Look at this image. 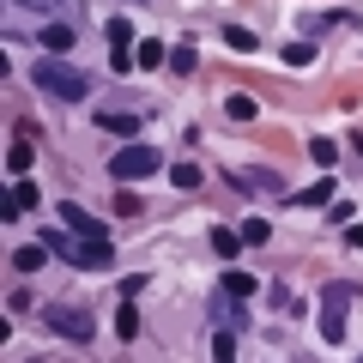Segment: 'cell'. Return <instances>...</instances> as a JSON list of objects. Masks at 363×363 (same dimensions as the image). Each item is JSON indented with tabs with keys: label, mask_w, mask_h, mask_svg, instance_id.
<instances>
[{
	"label": "cell",
	"mask_w": 363,
	"mask_h": 363,
	"mask_svg": "<svg viewBox=\"0 0 363 363\" xmlns=\"http://www.w3.org/2000/svg\"><path fill=\"white\" fill-rule=\"evenodd\" d=\"M212 248H218L224 260H230V255H242V230H230V224H218V230H212Z\"/></svg>",
	"instance_id": "5bb4252c"
},
{
	"label": "cell",
	"mask_w": 363,
	"mask_h": 363,
	"mask_svg": "<svg viewBox=\"0 0 363 363\" xmlns=\"http://www.w3.org/2000/svg\"><path fill=\"white\" fill-rule=\"evenodd\" d=\"M169 67H176V73H182V79L194 73V67H200V55H194V43H182V49H176V55H169Z\"/></svg>",
	"instance_id": "44dd1931"
},
{
	"label": "cell",
	"mask_w": 363,
	"mask_h": 363,
	"mask_svg": "<svg viewBox=\"0 0 363 363\" xmlns=\"http://www.w3.org/2000/svg\"><path fill=\"white\" fill-rule=\"evenodd\" d=\"M37 242L49 248V255H67V260H73V248H79V236H67V230H43Z\"/></svg>",
	"instance_id": "9a60e30c"
},
{
	"label": "cell",
	"mask_w": 363,
	"mask_h": 363,
	"mask_svg": "<svg viewBox=\"0 0 363 363\" xmlns=\"http://www.w3.org/2000/svg\"><path fill=\"white\" fill-rule=\"evenodd\" d=\"M37 43H43L49 55H67V49H73V25H61V18H49V25L37 30Z\"/></svg>",
	"instance_id": "ba28073f"
},
{
	"label": "cell",
	"mask_w": 363,
	"mask_h": 363,
	"mask_svg": "<svg viewBox=\"0 0 363 363\" xmlns=\"http://www.w3.org/2000/svg\"><path fill=\"white\" fill-rule=\"evenodd\" d=\"M116 333L128 339V345H133V339H140V309H133V297H121V315H116Z\"/></svg>",
	"instance_id": "7c38bea8"
},
{
	"label": "cell",
	"mask_w": 363,
	"mask_h": 363,
	"mask_svg": "<svg viewBox=\"0 0 363 363\" xmlns=\"http://www.w3.org/2000/svg\"><path fill=\"white\" fill-rule=\"evenodd\" d=\"M297 206H333V176L327 182H315V188H303V194H291Z\"/></svg>",
	"instance_id": "4fadbf2b"
},
{
	"label": "cell",
	"mask_w": 363,
	"mask_h": 363,
	"mask_svg": "<svg viewBox=\"0 0 363 363\" xmlns=\"http://www.w3.org/2000/svg\"><path fill=\"white\" fill-rule=\"evenodd\" d=\"M224 116H230V121H255V116H260V104L248 97V91H230V97H224Z\"/></svg>",
	"instance_id": "30bf717a"
},
{
	"label": "cell",
	"mask_w": 363,
	"mask_h": 363,
	"mask_svg": "<svg viewBox=\"0 0 363 363\" xmlns=\"http://www.w3.org/2000/svg\"><path fill=\"white\" fill-rule=\"evenodd\" d=\"M73 267H79V272H109V267H116V248H109L104 236H79Z\"/></svg>",
	"instance_id": "5b68a950"
},
{
	"label": "cell",
	"mask_w": 363,
	"mask_h": 363,
	"mask_svg": "<svg viewBox=\"0 0 363 363\" xmlns=\"http://www.w3.org/2000/svg\"><path fill=\"white\" fill-rule=\"evenodd\" d=\"M236 188H255V194H285V176L279 169H230Z\"/></svg>",
	"instance_id": "8992f818"
},
{
	"label": "cell",
	"mask_w": 363,
	"mask_h": 363,
	"mask_svg": "<svg viewBox=\"0 0 363 363\" xmlns=\"http://www.w3.org/2000/svg\"><path fill=\"white\" fill-rule=\"evenodd\" d=\"M97 128H104V133H133V128H140V116H128V109H104Z\"/></svg>",
	"instance_id": "8fae6325"
},
{
	"label": "cell",
	"mask_w": 363,
	"mask_h": 363,
	"mask_svg": "<svg viewBox=\"0 0 363 363\" xmlns=\"http://www.w3.org/2000/svg\"><path fill=\"white\" fill-rule=\"evenodd\" d=\"M61 224H67L73 236H104V218H97V212H85V206H73V200L61 206Z\"/></svg>",
	"instance_id": "52a82bcc"
},
{
	"label": "cell",
	"mask_w": 363,
	"mask_h": 363,
	"mask_svg": "<svg viewBox=\"0 0 363 363\" xmlns=\"http://www.w3.org/2000/svg\"><path fill=\"white\" fill-rule=\"evenodd\" d=\"M333 25H339V13H303V37L309 43L321 37V30H333Z\"/></svg>",
	"instance_id": "e0dca14e"
},
{
	"label": "cell",
	"mask_w": 363,
	"mask_h": 363,
	"mask_svg": "<svg viewBox=\"0 0 363 363\" xmlns=\"http://www.w3.org/2000/svg\"><path fill=\"white\" fill-rule=\"evenodd\" d=\"M345 248H363V224H345Z\"/></svg>",
	"instance_id": "f546056e"
},
{
	"label": "cell",
	"mask_w": 363,
	"mask_h": 363,
	"mask_svg": "<svg viewBox=\"0 0 363 363\" xmlns=\"http://www.w3.org/2000/svg\"><path fill=\"white\" fill-rule=\"evenodd\" d=\"M43 255H49V248L30 242V248H18V255H13V267H18V272H30V267H43Z\"/></svg>",
	"instance_id": "7402d4cb"
},
{
	"label": "cell",
	"mask_w": 363,
	"mask_h": 363,
	"mask_svg": "<svg viewBox=\"0 0 363 363\" xmlns=\"http://www.w3.org/2000/svg\"><path fill=\"white\" fill-rule=\"evenodd\" d=\"M133 61H140V67H157V61H164V43H152V37H145L140 49H133Z\"/></svg>",
	"instance_id": "d4e9b609"
},
{
	"label": "cell",
	"mask_w": 363,
	"mask_h": 363,
	"mask_svg": "<svg viewBox=\"0 0 363 363\" xmlns=\"http://www.w3.org/2000/svg\"><path fill=\"white\" fill-rule=\"evenodd\" d=\"M128 37H133L128 18H109V49H128Z\"/></svg>",
	"instance_id": "4316f807"
},
{
	"label": "cell",
	"mask_w": 363,
	"mask_h": 363,
	"mask_svg": "<svg viewBox=\"0 0 363 363\" xmlns=\"http://www.w3.org/2000/svg\"><path fill=\"white\" fill-rule=\"evenodd\" d=\"M285 67H315V43L303 37V43H285V55H279Z\"/></svg>",
	"instance_id": "2e32d148"
},
{
	"label": "cell",
	"mask_w": 363,
	"mask_h": 363,
	"mask_svg": "<svg viewBox=\"0 0 363 363\" xmlns=\"http://www.w3.org/2000/svg\"><path fill=\"white\" fill-rule=\"evenodd\" d=\"M43 327L61 339H73V345H91V333H97V315L85 309V303H49L43 309Z\"/></svg>",
	"instance_id": "3957f363"
},
{
	"label": "cell",
	"mask_w": 363,
	"mask_h": 363,
	"mask_svg": "<svg viewBox=\"0 0 363 363\" xmlns=\"http://www.w3.org/2000/svg\"><path fill=\"white\" fill-rule=\"evenodd\" d=\"M30 206H43V194H37V182L18 176V182H13V206H6V218H18V212H30Z\"/></svg>",
	"instance_id": "9c48e42d"
},
{
	"label": "cell",
	"mask_w": 363,
	"mask_h": 363,
	"mask_svg": "<svg viewBox=\"0 0 363 363\" xmlns=\"http://www.w3.org/2000/svg\"><path fill=\"white\" fill-rule=\"evenodd\" d=\"M309 157H315L321 169H333V164H339V145H333V140H309Z\"/></svg>",
	"instance_id": "d6986e66"
},
{
	"label": "cell",
	"mask_w": 363,
	"mask_h": 363,
	"mask_svg": "<svg viewBox=\"0 0 363 363\" xmlns=\"http://www.w3.org/2000/svg\"><path fill=\"white\" fill-rule=\"evenodd\" d=\"M351 145H357V152H363V133H351Z\"/></svg>",
	"instance_id": "4dcf8cb0"
},
{
	"label": "cell",
	"mask_w": 363,
	"mask_h": 363,
	"mask_svg": "<svg viewBox=\"0 0 363 363\" xmlns=\"http://www.w3.org/2000/svg\"><path fill=\"white\" fill-rule=\"evenodd\" d=\"M152 169H164V157H157L152 145H121V152L109 157V176L116 182H140V176H152Z\"/></svg>",
	"instance_id": "277c9868"
},
{
	"label": "cell",
	"mask_w": 363,
	"mask_h": 363,
	"mask_svg": "<svg viewBox=\"0 0 363 363\" xmlns=\"http://www.w3.org/2000/svg\"><path fill=\"white\" fill-rule=\"evenodd\" d=\"M357 297H363V285H351V279H333V285L321 291V339H327V345L345 339V309Z\"/></svg>",
	"instance_id": "7a4b0ae2"
},
{
	"label": "cell",
	"mask_w": 363,
	"mask_h": 363,
	"mask_svg": "<svg viewBox=\"0 0 363 363\" xmlns=\"http://www.w3.org/2000/svg\"><path fill=\"white\" fill-rule=\"evenodd\" d=\"M6 169H13V176H25V169H30V145H25V140H13V152H6Z\"/></svg>",
	"instance_id": "603a6c76"
},
{
	"label": "cell",
	"mask_w": 363,
	"mask_h": 363,
	"mask_svg": "<svg viewBox=\"0 0 363 363\" xmlns=\"http://www.w3.org/2000/svg\"><path fill=\"white\" fill-rule=\"evenodd\" d=\"M169 182H176V188H200V169L194 164H176V169H169Z\"/></svg>",
	"instance_id": "83f0119b"
},
{
	"label": "cell",
	"mask_w": 363,
	"mask_h": 363,
	"mask_svg": "<svg viewBox=\"0 0 363 363\" xmlns=\"http://www.w3.org/2000/svg\"><path fill=\"white\" fill-rule=\"evenodd\" d=\"M30 79H37V91H43V97H55V104H85V91H91V79L79 73L73 61H37V67H30Z\"/></svg>",
	"instance_id": "6da1fadb"
},
{
	"label": "cell",
	"mask_w": 363,
	"mask_h": 363,
	"mask_svg": "<svg viewBox=\"0 0 363 363\" xmlns=\"http://www.w3.org/2000/svg\"><path fill=\"white\" fill-rule=\"evenodd\" d=\"M224 297H255V279L248 272H224Z\"/></svg>",
	"instance_id": "ffe728a7"
},
{
	"label": "cell",
	"mask_w": 363,
	"mask_h": 363,
	"mask_svg": "<svg viewBox=\"0 0 363 363\" xmlns=\"http://www.w3.org/2000/svg\"><path fill=\"white\" fill-rule=\"evenodd\" d=\"M13 6H30V13H67V0H13Z\"/></svg>",
	"instance_id": "f1b7e54d"
},
{
	"label": "cell",
	"mask_w": 363,
	"mask_h": 363,
	"mask_svg": "<svg viewBox=\"0 0 363 363\" xmlns=\"http://www.w3.org/2000/svg\"><path fill=\"white\" fill-rule=\"evenodd\" d=\"M267 236H272V224H267V218H248V224H242V242H248V248H260Z\"/></svg>",
	"instance_id": "cb8c5ba5"
},
{
	"label": "cell",
	"mask_w": 363,
	"mask_h": 363,
	"mask_svg": "<svg viewBox=\"0 0 363 363\" xmlns=\"http://www.w3.org/2000/svg\"><path fill=\"white\" fill-rule=\"evenodd\" d=\"M212 363H236V339H230V333L212 339Z\"/></svg>",
	"instance_id": "484cf974"
},
{
	"label": "cell",
	"mask_w": 363,
	"mask_h": 363,
	"mask_svg": "<svg viewBox=\"0 0 363 363\" xmlns=\"http://www.w3.org/2000/svg\"><path fill=\"white\" fill-rule=\"evenodd\" d=\"M224 43H230L236 55H248V49H255V30H248V25H224Z\"/></svg>",
	"instance_id": "ac0fdd59"
}]
</instances>
